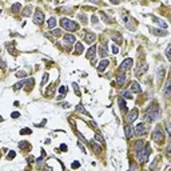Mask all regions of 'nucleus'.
<instances>
[{
	"instance_id": "nucleus-1",
	"label": "nucleus",
	"mask_w": 171,
	"mask_h": 171,
	"mask_svg": "<svg viewBox=\"0 0 171 171\" xmlns=\"http://www.w3.org/2000/svg\"><path fill=\"white\" fill-rule=\"evenodd\" d=\"M159 116H161V110H159V107H158L156 104H155V106H151L150 108H147L146 112H144V119H146L147 122H150V123L158 120Z\"/></svg>"
},
{
	"instance_id": "nucleus-2",
	"label": "nucleus",
	"mask_w": 171,
	"mask_h": 171,
	"mask_svg": "<svg viewBox=\"0 0 171 171\" xmlns=\"http://www.w3.org/2000/svg\"><path fill=\"white\" fill-rule=\"evenodd\" d=\"M60 26L67 30V31H78L79 30V26L76 24L75 21L70 20V19H66V17H62L60 19Z\"/></svg>"
},
{
	"instance_id": "nucleus-3",
	"label": "nucleus",
	"mask_w": 171,
	"mask_h": 171,
	"mask_svg": "<svg viewBox=\"0 0 171 171\" xmlns=\"http://www.w3.org/2000/svg\"><path fill=\"white\" fill-rule=\"evenodd\" d=\"M150 152H151V147H150V144H146V147H144L143 150H140V152L138 154L139 161H140L142 163L147 162V159H149V155H150Z\"/></svg>"
},
{
	"instance_id": "nucleus-4",
	"label": "nucleus",
	"mask_w": 171,
	"mask_h": 171,
	"mask_svg": "<svg viewBox=\"0 0 171 171\" xmlns=\"http://www.w3.org/2000/svg\"><path fill=\"white\" fill-rule=\"evenodd\" d=\"M152 139H154L155 142H162V140L164 139V135H163L162 128H156V130H154V132H152Z\"/></svg>"
},
{
	"instance_id": "nucleus-5",
	"label": "nucleus",
	"mask_w": 171,
	"mask_h": 171,
	"mask_svg": "<svg viewBox=\"0 0 171 171\" xmlns=\"http://www.w3.org/2000/svg\"><path fill=\"white\" fill-rule=\"evenodd\" d=\"M43 21H44V14L38 9L35 12V15H33V23H35V24H42Z\"/></svg>"
},
{
	"instance_id": "nucleus-6",
	"label": "nucleus",
	"mask_w": 171,
	"mask_h": 171,
	"mask_svg": "<svg viewBox=\"0 0 171 171\" xmlns=\"http://www.w3.org/2000/svg\"><path fill=\"white\" fill-rule=\"evenodd\" d=\"M147 132L146 130V124L144 123H139V124H136V127H135V134L138 135V136H142Z\"/></svg>"
},
{
	"instance_id": "nucleus-7",
	"label": "nucleus",
	"mask_w": 171,
	"mask_h": 171,
	"mask_svg": "<svg viewBox=\"0 0 171 171\" xmlns=\"http://www.w3.org/2000/svg\"><path fill=\"white\" fill-rule=\"evenodd\" d=\"M131 67H132V59H126V60H123V63L119 66V70L120 71H127Z\"/></svg>"
},
{
	"instance_id": "nucleus-8",
	"label": "nucleus",
	"mask_w": 171,
	"mask_h": 171,
	"mask_svg": "<svg viewBox=\"0 0 171 171\" xmlns=\"http://www.w3.org/2000/svg\"><path fill=\"white\" fill-rule=\"evenodd\" d=\"M136 118H138V111H136V110L134 108V110H131V111L127 114L126 120H127V122H128V124H130V123H132V122H134Z\"/></svg>"
},
{
	"instance_id": "nucleus-9",
	"label": "nucleus",
	"mask_w": 171,
	"mask_h": 171,
	"mask_svg": "<svg viewBox=\"0 0 171 171\" xmlns=\"http://www.w3.org/2000/svg\"><path fill=\"white\" fill-rule=\"evenodd\" d=\"M95 39H96V35H95L94 32H87V33H86V36H84V40H86V43H88V44L94 43Z\"/></svg>"
},
{
	"instance_id": "nucleus-10",
	"label": "nucleus",
	"mask_w": 171,
	"mask_h": 171,
	"mask_svg": "<svg viewBox=\"0 0 171 171\" xmlns=\"http://www.w3.org/2000/svg\"><path fill=\"white\" fill-rule=\"evenodd\" d=\"M124 82H126V75H124L123 72L118 74L116 75V83H118V86H123Z\"/></svg>"
},
{
	"instance_id": "nucleus-11",
	"label": "nucleus",
	"mask_w": 171,
	"mask_h": 171,
	"mask_svg": "<svg viewBox=\"0 0 171 171\" xmlns=\"http://www.w3.org/2000/svg\"><path fill=\"white\" fill-rule=\"evenodd\" d=\"M63 40H64V43H67V44H72V43H76V39H75V36L74 35H64V38H63Z\"/></svg>"
},
{
	"instance_id": "nucleus-12",
	"label": "nucleus",
	"mask_w": 171,
	"mask_h": 171,
	"mask_svg": "<svg viewBox=\"0 0 171 171\" xmlns=\"http://www.w3.org/2000/svg\"><path fill=\"white\" fill-rule=\"evenodd\" d=\"M110 63H108V60H102L100 63H99V66H98V71L99 72H103L106 68H107V66H108Z\"/></svg>"
},
{
	"instance_id": "nucleus-13",
	"label": "nucleus",
	"mask_w": 171,
	"mask_h": 171,
	"mask_svg": "<svg viewBox=\"0 0 171 171\" xmlns=\"http://www.w3.org/2000/svg\"><path fill=\"white\" fill-rule=\"evenodd\" d=\"M83 51H84L83 44H82V43H75V54H76V55H80Z\"/></svg>"
},
{
	"instance_id": "nucleus-14",
	"label": "nucleus",
	"mask_w": 171,
	"mask_h": 171,
	"mask_svg": "<svg viewBox=\"0 0 171 171\" xmlns=\"http://www.w3.org/2000/svg\"><path fill=\"white\" fill-rule=\"evenodd\" d=\"M107 51H108V48H107V44L100 45V48H99V55L102 56V58H104V56L107 55Z\"/></svg>"
},
{
	"instance_id": "nucleus-15",
	"label": "nucleus",
	"mask_w": 171,
	"mask_h": 171,
	"mask_svg": "<svg viewBox=\"0 0 171 171\" xmlns=\"http://www.w3.org/2000/svg\"><path fill=\"white\" fill-rule=\"evenodd\" d=\"M131 91H134V92H136V94H139L140 91H142V88H140L139 83H136V82H132V84H131Z\"/></svg>"
},
{
	"instance_id": "nucleus-16",
	"label": "nucleus",
	"mask_w": 171,
	"mask_h": 171,
	"mask_svg": "<svg viewBox=\"0 0 171 171\" xmlns=\"http://www.w3.org/2000/svg\"><path fill=\"white\" fill-rule=\"evenodd\" d=\"M54 92H55V84H51V86L47 88V91H45V96L51 98V96L54 95Z\"/></svg>"
},
{
	"instance_id": "nucleus-17",
	"label": "nucleus",
	"mask_w": 171,
	"mask_h": 171,
	"mask_svg": "<svg viewBox=\"0 0 171 171\" xmlns=\"http://www.w3.org/2000/svg\"><path fill=\"white\" fill-rule=\"evenodd\" d=\"M151 32H154L155 35H161V36H166L167 35V31L166 30H155V28H151Z\"/></svg>"
},
{
	"instance_id": "nucleus-18",
	"label": "nucleus",
	"mask_w": 171,
	"mask_h": 171,
	"mask_svg": "<svg viewBox=\"0 0 171 171\" xmlns=\"http://www.w3.org/2000/svg\"><path fill=\"white\" fill-rule=\"evenodd\" d=\"M111 38H112V40H114V42L118 43V44H120V43L123 42V39H122V36L119 35V33H112Z\"/></svg>"
},
{
	"instance_id": "nucleus-19",
	"label": "nucleus",
	"mask_w": 171,
	"mask_h": 171,
	"mask_svg": "<svg viewBox=\"0 0 171 171\" xmlns=\"http://www.w3.org/2000/svg\"><path fill=\"white\" fill-rule=\"evenodd\" d=\"M95 52H96V48H95V47H91V48L87 51V54H86L87 59H91V58H92V56L95 55Z\"/></svg>"
},
{
	"instance_id": "nucleus-20",
	"label": "nucleus",
	"mask_w": 171,
	"mask_h": 171,
	"mask_svg": "<svg viewBox=\"0 0 171 171\" xmlns=\"http://www.w3.org/2000/svg\"><path fill=\"white\" fill-rule=\"evenodd\" d=\"M124 135H126V138H127V139L131 138L132 131H131V127H130V126H126V127H124Z\"/></svg>"
},
{
	"instance_id": "nucleus-21",
	"label": "nucleus",
	"mask_w": 171,
	"mask_h": 171,
	"mask_svg": "<svg viewBox=\"0 0 171 171\" xmlns=\"http://www.w3.org/2000/svg\"><path fill=\"white\" fill-rule=\"evenodd\" d=\"M20 8H21V5H20L19 3H15V4H12V5H11V11H12L14 14L19 12V11H20Z\"/></svg>"
},
{
	"instance_id": "nucleus-22",
	"label": "nucleus",
	"mask_w": 171,
	"mask_h": 171,
	"mask_svg": "<svg viewBox=\"0 0 171 171\" xmlns=\"http://www.w3.org/2000/svg\"><path fill=\"white\" fill-rule=\"evenodd\" d=\"M164 98H170V80H167L164 86Z\"/></svg>"
},
{
	"instance_id": "nucleus-23",
	"label": "nucleus",
	"mask_w": 171,
	"mask_h": 171,
	"mask_svg": "<svg viewBox=\"0 0 171 171\" xmlns=\"http://www.w3.org/2000/svg\"><path fill=\"white\" fill-rule=\"evenodd\" d=\"M56 23H58V21H56L55 17H50V19H48V23H47V26H48L50 28H55Z\"/></svg>"
},
{
	"instance_id": "nucleus-24",
	"label": "nucleus",
	"mask_w": 171,
	"mask_h": 171,
	"mask_svg": "<svg viewBox=\"0 0 171 171\" xmlns=\"http://www.w3.org/2000/svg\"><path fill=\"white\" fill-rule=\"evenodd\" d=\"M146 70H147V64H143V66H142V68H138V70L135 71V75H136V76H139V75H142Z\"/></svg>"
},
{
	"instance_id": "nucleus-25",
	"label": "nucleus",
	"mask_w": 171,
	"mask_h": 171,
	"mask_svg": "<svg viewBox=\"0 0 171 171\" xmlns=\"http://www.w3.org/2000/svg\"><path fill=\"white\" fill-rule=\"evenodd\" d=\"M31 9H32V7L31 5H27L26 8H24V11H23V16H30L31 15Z\"/></svg>"
},
{
	"instance_id": "nucleus-26",
	"label": "nucleus",
	"mask_w": 171,
	"mask_h": 171,
	"mask_svg": "<svg viewBox=\"0 0 171 171\" xmlns=\"http://www.w3.org/2000/svg\"><path fill=\"white\" fill-rule=\"evenodd\" d=\"M91 146H92V149H94V151H95V152H100V151H102L100 146H98L95 140H92V142H91Z\"/></svg>"
},
{
	"instance_id": "nucleus-27",
	"label": "nucleus",
	"mask_w": 171,
	"mask_h": 171,
	"mask_svg": "<svg viewBox=\"0 0 171 171\" xmlns=\"http://www.w3.org/2000/svg\"><path fill=\"white\" fill-rule=\"evenodd\" d=\"M76 111H79V112H83L84 115L90 116V114H88V112H87V111H86V110L83 108V106H82V104H78V106H76Z\"/></svg>"
},
{
	"instance_id": "nucleus-28",
	"label": "nucleus",
	"mask_w": 171,
	"mask_h": 171,
	"mask_svg": "<svg viewBox=\"0 0 171 171\" xmlns=\"http://www.w3.org/2000/svg\"><path fill=\"white\" fill-rule=\"evenodd\" d=\"M122 96H123L124 99H132V98H134V96H132V94L130 92V91H123Z\"/></svg>"
},
{
	"instance_id": "nucleus-29",
	"label": "nucleus",
	"mask_w": 171,
	"mask_h": 171,
	"mask_svg": "<svg viewBox=\"0 0 171 171\" xmlns=\"http://www.w3.org/2000/svg\"><path fill=\"white\" fill-rule=\"evenodd\" d=\"M154 20H155V23H156V24H159V26H161L162 28H167V24H166V23H163L162 20H159V19H156V17H154Z\"/></svg>"
},
{
	"instance_id": "nucleus-30",
	"label": "nucleus",
	"mask_w": 171,
	"mask_h": 171,
	"mask_svg": "<svg viewBox=\"0 0 171 171\" xmlns=\"http://www.w3.org/2000/svg\"><path fill=\"white\" fill-rule=\"evenodd\" d=\"M119 106L122 111H126V102H124V99H119Z\"/></svg>"
},
{
	"instance_id": "nucleus-31",
	"label": "nucleus",
	"mask_w": 171,
	"mask_h": 171,
	"mask_svg": "<svg viewBox=\"0 0 171 171\" xmlns=\"http://www.w3.org/2000/svg\"><path fill=\"white\" fill-rule=\"evenodd\" d=\"M19 147H20V149H24V150H28V149H30V144H28L27 142H20V143H19Z\"/></svg>"
},
{
	"instance_id": "nucleus-32",
	"label": "nucleus",
	"mask_w": 171,
	"mask_h": 171,
	"mask_svg": "<svg viewBox=\"0 0 171 171\" xmlns=\"http://www.w3.org/2000/svg\"><path fill=\"white\" fill-rule=\"evenodd\" d=\"M26 83H27V82H24V80H23V82H19V83H16V84L14 86V90H20V88H21L23 86H24Z\"/></svg>"
},
{
	"instance_id": "nucleus-33",
	"label": "nucleus",
	"mask_w": 171,
	"mask_h": 171,
	"mask_svg": "<svg viewBox=\"0 0 171 171\" xmlns=\"http://www.w3.org/2000/svg\"><path fill=\"white\" fill-rule=\"evenodd\" d=\"M32 132L31 128H24V130H20V135H30Z\"/></svg>"
},
{
	"instance_id": "nucleus-34",
	"label": "nucleus",
	"mask_w": 171,
	"mask_h": 171,
	"mask_svg": "<svg viewBox=\"0 0 171 171\" xmlns=\"http://www.w3.org/2000/svg\"><path fill=\"white\" fill-rule=\"evenodd\" d=\"M7 50H8V52L15 54V44H14V43H12V44H8V45H7Z\"/></svg>"
},
{
	"instance_id": "nucleus-35",
	"label": "nucleus",
	"mask_w": 171,
	"mask_h": 171,
	"mask_svg": "<svg viewBox=\"0 0 171 171\" xmlns=\"http://www.w3.org/2000/svg\"><path fill=\"white\" fill-rule=\"evenodd\" d=\"M47 80H48V74L45 72V74H43V78H42V86L47 83Z\"/></svg>"
},
{
	"instance_id": "nucleus-36",
	"label": "nucleus",
	"mask_w": 171,
	"mask_h": 171,
	"mask_svg": "<svg viewBox=\"0 0 171 171\" xmlns=\"http://www.w3.org/2000/svg\"><path fill=\"white\" fill-rule=\"evenodd\" d=\"M79 20H82V23H87V16L84 14H79Z\"/></svg>"
},
{
	"instance_id": "nucleus-37",
	"label": "nucleus",
	"mask_w": 171,
	"mask_h": 171,
	"mask_svg": "<svg viewBox=\"0 0 171 171\" xmlns=\"http://www.w3.org/2000/svg\"><path fill=\"white\" fill-rule=\"evenodd\" d=\"M15 156H16V152H15V151H11V152H8L7 159H8V161H11V159H14Z\"/></svg>"
},
{
	"instance_id": "nucleus-38",
	"label": "nucleus",
	"mask_w": 171,
	"mask_h": 171,
	"mask_svg": "<svg viewBox=\"0 0 171 171\" xmlns=\"http://www.w3.org/2000/svg\"><path fill=\"white\" fill-rule=\"evenodd\" d=\"M100 15H102V17H103L106 21H108V23H112V19L110 17V16H107V15H104L103 12H100Z\"/></svg>"
},
{
	"instance_id": "nucleus-39",
	"label": "nucleus",
	"mask_w": 171,
	"mask_h": 171,
	"mask_svg": "<svg viewBox=\"0 0 171 171\" xmlns=\"http://www.w3.org/2000/svg\"><path fill=\"white\" fill-rule=\"evenodd\" d=\"M170 50H171V45L168 44V45H167V48H166V58H167L168 60L171 59V56H170Z\"/></svg>"
},
{
	"instance_id": "nucleus-40",
	"label": "nucleus",
	"mask_w": 171,
	"mask_h": 171,
	"mask_svg": "<svg viewBox=\"0 0 171 171\" xmlns=\"http://www.w3.org/2000/svg\"><path fill=\"white\" fill-rule=\"evenodd\" d=\"M16 76H17V78H26V76H27V74H26L24 71H17Z\"/></svg>"
},
{
	"instance_id": "nucleus-41",
	"label": "nucleus",
	"mask_w": 171,
	"mask_h": 171,
	"mask_svg": "<svg viewBox=\"0 0 171 171\" xmlns=\"http://www.w3.org/2000/svg\"><path fill=\"white\" fill-rule=\"evenodd\" d=\"M72 86H74V90H75V92H76V95H80V90H79V86H78L76 83H74Z\"/></svg>"
},
{
	"instance_id": "nucleus-42",
	"label": "nucleus",
	"mask_w": 171,
	"mask_h": 171,
	"mask_svg": "<svg viewBox=\"0 0 171 171\" xmlns=\"http://www.w3.org/2000/svg\"><path fill=\"white\" fill-rule=\"evenodd\" d=\"M95 140H98V142H100V143L104 142V139H103V136H102V135H95Z\"/></svg>"
},
{
	"instance_id": "nucleus-43",
	"label": "nucleus",
	"mask_w": 171,
	"mask_h": 171,
	"mask_svg": "<svg viewBox=\"0 0 171 171\" xmlns=\"http://www.w3.org/2000/svg\"><path fill=\"white\" fill-rule=\"evenodd\" d=\"M52 35H55V36H60V35H62V31H60V30H54V31H52Z\"/></svg>"
},
{
	"instance_id": "nucleus-44",
	"label": "nucleus",
	"mask_w": 171,
	"mask_h": 171,
	"mask_svg": "<svg viewBox=\"0 0 171 171\" xmlns=\"http://www.w3.org/2000/svg\"><path fill=\"white\" fill-rule=\"evenodd\" d=\"M59 91H60V94H62V95H63V94L66 95V94H67V87H66V86H62Z\"/></svg>"
},
{
	"instance_id": "nucleus-45",
	"label": "nucleus",
	"mask_w": 171,
	"mask_h": 171,
	"mask_svg": "<svg viewBox=\"0 0 171 171\" xmlns=\"http://www.w3.org/2000/svg\"><path fill=\"white\" fill-rule=\"evenodd\" d=\"M19 116H20V114H19L17 111H15V112L11 114V118H14V119H16V118H19Z\"/></svg>"
},
{
	"instance_id": "nucleus-46",
	"label": "nucleus",
	"mask_w": 171,
	"mask_h": 171,
	"mask_svg": "<svg viewBox=\"0 0 171 171\" xmlns=\"http://www.w3.org/2000/svg\"><path fill=\"white\" fill-rule=\"evenodd\" d=\"M163 74H164V70H163V68H162V70H159V71H158V79L163 78Z\"/></svg>"
},
{
	"instance_id": "nucleus-47",
	"label": "nucleus",
	"mask_w": 171,
	"mask_h": 171,
	"mask_svg": "<svg viewBox=\"0 0 171 171\" xmlns=\"http://www.w3.org/2000/svg\"><path fill=\"white\" fill-rule=\"evenodd\" d=\"M0 68H2V70H4V68H5V62L2 58H0Z\"/></svg>"
},
{
	"instance_id": "nucleus-48",
	"label": "nucleus",
	"mask_w": 171,
	"mask_h": 171,
	"mask_svg": "<svg viewBox=\"0 0 171 171\" xmlns=\"http://www.w3.org/2000/svg\"><path fill=\"white\" fill-rule=\"evenodd\" d=\"M71 167H72V168H78V167H80V163H79V162H74V163L71 164Z\"/></svg>"
},
{
	"instance_id": "nucleus-49",
	"label": "nucleus",
	"mask_w": 171,
	"mask_h": 171,
	"mask_svg": "<svg viewBox=\"0 0 171 171\" xmlns=\"http://www.w3.org/2000/svg\"><path fill=\"white\" fill-rule=\"evenodd\" d=\"M112 52H114V54H118V52H119V48L116 47V45H112Z\"/></svg>"
},
{
	"instance_id": "nucleus-50",
	"label": "nucleus",
	"mask_w": 171,
	"mask_h": 171,
	"mask_svg": "<svg viewBox=\"0 0 171 171\" xmlns=\"http://www.w3.org/2000/svg\"><path fill=\"white\" fill-rule=\"evenodd\" d=\"M99 20H98V17H96V15H94L92 16V23H94V24H96V23H98Z\"/></svg>"
},
{
	"instance_id": "nucleus-51",
	"label": "nucleus",
	"mask_w": 171,
	"mask_h": 171,
	"mask_svg": "<svg viewBox=\"0 0 171 171\" xmlns=\"http://www.w3.org/2000/svg\"><path fill=\"white\" fill-rule=\"evenodd\" d=\"M60 150L62 151H67V146L66 144H60Z\"/></svg>"
},
{
	"instance_id": "nucleus-52",
	"label": "nucleus",
	"mask_w": 171,
	"mask_h": 171,
	"mask_svg": "<svg viewBox=\"0 0 171 171\" xmlns=\"http://www.w3.org/2000/svg\"><path fill=\"white\" fill-rule=\"evenodd\" d=\"M33 161H35V158H33V156H30V158H28V163H31V162H33Z\"/></svg>"
},
{
	"instance_id": "nucleus-53",
	"label": "nucleus",
	"mask_w": 171,
	"mask_h": 171,
	"mask_svg": "<svg viewBox=\"0 0 171 171\" xmlns=\"http://www.w3.org/2000/svg\"><path fill=\"white\" fill-rule=\"evenodd\" d=\"M166 130H167V132H168V134L171 132V130H170V126H168V123L166 124Z\"/></svg>"
},
{
	"instance_id": "nucleus-54",
	"label": "nucleus",
	"mask_w": 171,
	"mask_h": 171,
	"mask_svg": "<svg viewBox=\"0 0 171 171\" xmlns=\"http://www.w3.org/2000/svg\"><path fill=\"white\" fill-rule=\"evenodd\" d=\"M120 0H111V3H114V4H116V3H119Z\"/></svg>"
},
{
	"instance_id": "nucleus-55",
	"label": "nucleus",
	"mask_w": 171,
	"mask_h": 171,
	"mask_svg": "<svg viewBox=\"0 0 171 171\" xmlns=\"http://www.w3.org/2000/svg\"><path fill=\"white\" fill-rule=\"evenodd\" d=\"M94 2H98V0H94Z\"/></svg>"
},
{
	"instance_id": "nucleus-56",
	"label": "nucleus",
	"mask_w": 171,
	"mask_h": 171,
	"mask_svg": "<svg viewBox=\"0 0 171 171\" xmlns=\"http://www.w3.org/2000/svg\"><path fill=\"white\" fill-rule=\"evenodd\" d=\"M152 2H156V0H152Z\"/></svg>"
}]
</instances>
